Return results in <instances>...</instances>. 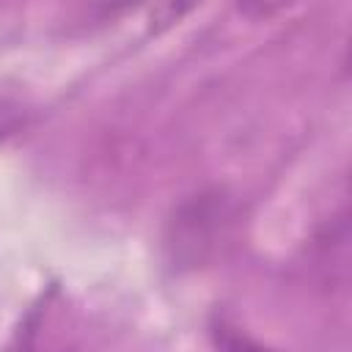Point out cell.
Wrapping results in <instances>:
<instances>
[{"label": "cell", "instance_id": "5", "mask_svg": "<svg viewBox=\"0 0 352 352\" xmlns=\"http://www.w3.org/2000/svg\"><path fill=\"white\" fill-rule=\"evenodd\" d=\"M25 124V113L19 104L14 102H0V140L14 135L19 126Z\"/></svg>", "mask_w": 352, "mask_h": 352}, {"label": "cell", "instance_id": "3", "mask_svg": "<svg viewBox=\"0 0 352 352\" xmlns=\"http://www.w3.org/2000/svg\"><path fill=\"white\" fill-rule=\"evenodd\" d=\"M206 0H151L148 6V33L151 36H162L170 28L182 25L195 8H201Z\"/></svg>", "mask_w": 352, "mask_h": 352}, {"label": "cell", "instance_id": "1", "mask_svg": "<svg viewBox=\"0 0 352 352\" xmlns=\"http://www.w3.org/2000/svg\"><path fill=\"white\" fill-rule=\"evenodd\" d=\"M242 226L245 206L234 192L223 187L198 190L182 198L165 220V258L179 272L212 267L239 245Z\"/></svg>", "mask_w": 352, "mask_h": 352}, {"label": "cell", "instance_id": "4", "mask_svg": "<svg viewBox=\"0 0 352 352\" xmlns=\"http://www.w3.org/2000/svg\"><path fill=\"white\" fill-rule=\"evenodd\" d=\"M300 3H305V0H236V8L242 16H248L253 22H267V19H275L286 11H292Z\"/></svg>", "mask_w": 352, "mask_h": 352}, {"label": "cell", "instance_id": "6", "mask_svg": "<svg viewBox=\"0 0 352 352\" xmlns=\"http://www.w3.org/2000/svg\"><path fill=\"white\" fill-rule=\"evenodd\" d=\"M135 3H138V0H91V6H94V11H96V16H102V19L121 14V11L132 8Z\"/></svg>", "mask_w": 352, "mask_h": 352}, {"label": "cell", "instance_id": "2", "mask_svg": "<svg viewBox=\"0 0 352 352\" xmlns=\"http://www.w3.org/2000/svg\"><path fill=\"white\" fill-rule=\"evenodd\" d=\"M316 267L324 283H344L346 280V261H349V217L341 209L330 223L316 234Z\"/></svg>", "mask_w": 352, "mask_h": 352}]
</instances>
